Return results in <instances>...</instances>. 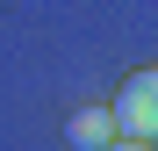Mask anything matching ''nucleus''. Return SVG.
Returning a JSON list of instances; mask_svg holds the SVG:
<instances>
[{
	"label": "nucleus",
	"instance_id": "nucleus-3",
	"mask_svg": "<svg viewBox=\"0 0 158 151\" xmlns=\"http://www.w3.org/2000/svg\"><path fill=\"white\" fill-rule=\"evenodd\" d=\"M108 151H158V144H144V137H115Z\"/></svg>",
	"mask_w": 158,
	"mask_h": 151
},
{
	"label": "nucleus",
	"instance_id": "nucleus-1",
	"mask_svg": "<svg viewBox=\"0 0 158 151\" xmlns=\"http://www.w3.org/2000/svg\"><path fill=\"white\" fill-rule=\"evenodd\" d=\"M115 130L158 144V65H144V72L122 79V94H115Z\"/></svg>",
	"mask_w": 158,
	"mask_h": 151
},
{
	"label": "nucleus",
	"instance_id": "nucleus-2",
	"mask_svg": "<svg viewBox=\"0 0 158 151\" xmlns=\"http://www.w3.org/2000/svg\"><path fill=\"white\" fill-rule=\"evenodd\" d=\"M115 137H122V130H115V108H79V115H72V144H79V151H108Z\"/></svg>",
	"mask_w": 158,
	"mask_h": 151
}]
</instances>
